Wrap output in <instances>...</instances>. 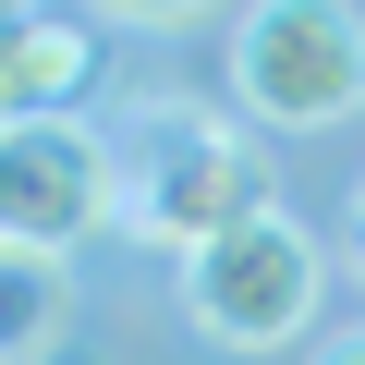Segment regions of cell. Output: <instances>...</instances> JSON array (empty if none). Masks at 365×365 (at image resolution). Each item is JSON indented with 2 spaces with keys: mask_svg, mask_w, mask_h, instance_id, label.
<instances>
[{
  "mask_svg": "<svg viewBox=\"0 0 365 365\" xmlns=\"http://www.w3.org/2000/svg\"><path fill=\"white\" fill-rule=\"evenodd\" d=\"M110 182H122V220L134 244L158 256H207L220 232L268 220V158L232 110H195V98H134L110 122Z\"/></svg>",
  "mask_w": 365,
  "mask_h": 365,
  "instance_id": "1",
  "label": "cell"
},
{
  "mask_svg": "<svg viewBox=\"0 0 365 365\" xmlns=\"http://www.w3.org/2000/svg\"><path fill=\"white\" fill-rule=\"evenodd\" d=\"M232 98L268 134H329L365 110V13L341 0H256L232 13Z\"/></svg>",
  "mask_w": 365,
  "mask_h": 365,
  "instance_id": "2",
  "label": "cell"
},
{
  "mask_svg": "<svg viewBox=\"0 0 365 365\" xmlns=\"http://www.w3.org/2000/svg\"><path fill=\"white\" fill-rule=\"evenodd\" d=\"M182 317H195L220 353H292L317 329V232L292 207L220 232L207 256H182Z\"/></svg>",
  "mask_w": 365,
  "mask_h": 365,
  "instance_id": "3",
  "label": "cell"
},
{
  "mask_svg": "<svg viewBox=\"0 0 365 365\" xmlns=\"http://www.w3.org/2000/svg\"><path fill=\"white\" fill-rule=\"evenodd\" d=\"M110 220H122V182H110V134L98 122H25V134H0V256L73 268Z\"/></svg>",
  "mask_w": 365,
  "mask_h": 365,
  "instance_id": "4",
  "label": "cell"
},
{
  "mask_svg": "<svg viewBox=\"0 0 365 365\" xmlns=\"http://www.w3.org/2000/svg\"><path fill=\"white\" fill-rule=\"evenodd\" d=\"M86 98H98V25H73V13H0V134L86 122Z\"/></svg>",
  "mask_w": 365,
  "mask_h": 365,
  "instance_id": "5",
  "label": "cell"
},
{
  "mask_svg": "<svg viewBox=\"0 0 365 365\" xmlns=\"http://www.w3.org/2000/svg\"><path fill=\"white\" fill-rule=\"evenodd\" d=\"M73 329V268L49 256H0V365H49Z\"/></svg>",
  "mask_w": 365,
  "mask_h": 365,
  "instance_id": "6",
  "label": "cell"
},
{
  "mask_svg": "<svg viewBox=\"0 0 365 365\" xmlns=\"http://www.w3.org/2000/svg\"><path fill=\"white\" fill-rule=\"evenodd\" d=\"M304 365H365V329H329V341H317Z\"/></svg>",
  "mask_w": 365,
  "mask_h": 365,
  "instance_id": "7",
  "label": "cell"
},
{
  "mask_svg": "<svg viewBox=\"0 0 365 365\" xmlns=\"http://www.w3.org/2000/svg\"><path fill=\"white\" fill-rule=\"evenodd\" d=\"M353 268H365V182H353Z\"/></svg>",
  "mask_w": 365,
  "mask_h": 365,
  "instance_id": "8",
  "label": "cell"
}]
</instances>
